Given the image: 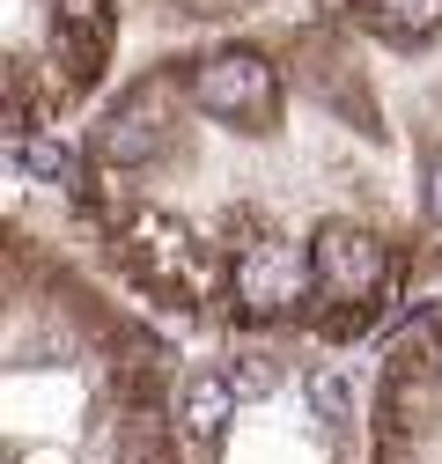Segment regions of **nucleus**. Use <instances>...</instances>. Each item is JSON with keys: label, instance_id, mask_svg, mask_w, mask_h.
Masks as SVG:
<instances>
[{"label": "nucleus", "instance_id": "10", "mask_svg": "<svg viewBox=\"0 0 442 464\" xmlns=\"http://www.w3.org/2000/svg\"><path fill=\"white\" fill-rule=\"evenodd\" d=\"M310 413L324 420V428H347L354 420V376L340 369V362H324V369H310Z\"/></svg>", "mask_w": 442, "mask_h": 464}, {"label": "nucleus", "instance_id": "9", "mask_svg": "<svg viewBox=\"0 0 442 464\" xmlns=\"http://www.w3.org/2000/svg\"><path fill=\"white\" fill-rule=\"evenodd\" d=\"M221 376H229V391H236L244 405H258V398L281 391V362H273L265 346H236V354L221 362Z\"/></svg>", "mask_w": 442, "mask_h": 464}, {"label": "nucleus", "instance_id": "3", "mask_svg": "<svg viewBox=\"0 0 442 464\" xmlns=\"http://www.w3.org/2000/svg\"><path fill=\"white\" fill-rule=\"evenodd\" d=\"M310 273H317V295L324 303H369L383 287V273H391V251H383V237L361 228V221H317Z\"/></svg>", "mask_w": 442, "mask_h": 464}, {"label": "nucleus", "instance_id": "1", "mask_svg": "<svg viewBox=\"0 0 442 464\" xmlns=\"http://www.w3.org/2000/svg\"><path fill=\"white\" fill-rule=\"evenodd\" d=\"M185 96H192L199 119L229 126V133H273L281 126V103H288V82H281V67H273L265 52L221 44L185 74Z\"/></svg>", "mask_w": 442, "mask_h": 464}, {"label": "nucleus", "instance_id": "7", "mask_svg": "<svg viewBox=\"0 0 442 464\" xmlns=\"http://www.w3.org/2000/svg\"><path fill=\"white\" fill-rule=\"evenodd\" d=\"M354 15L383 44H428L442 30V0H354Z\"/></svg>", "mask_w": 442, "mask_h": 464}, {"label": "nucleus", "instance_id": "13", "mask_svg": "<svg viewBox=\"0 0 442 464\" xmlns=\"http://www.w3.org/2000/svg\"><path fill=\"white\" fill-rule=\"evenodd\" d=\"M383 464H406V457H383Z\"/></svg>", "mask_w": 442, "mask_h": 464}, {"label": "nucleus", "instance_id": "6", "mask_svg": "<svg viewBox=\"0 0 442 464\" xmlns=\"http://www.w3.org/2000/svg\"><path fill=\"white\" fill-rule=\"evenodd\" d=\"M110 30H119V8H110V0H52V37L74 52L82 74L110 52Z\"/></svg>", "mask_w": 442, "mask_h": 464}, {"label": "nucleus", "instance_id": "8", "mask_svg": "<svg viewBox=\"0 0 442 464\" xmlns=\"http://www.w3.org/2000/svg\"><path fill=\"white\" fill-rule=\"evenodd\" d=\"M15 162L30 169L37 185H74V178H82L74 148H67V140H52V133H23V140H15Z\"/></svg>", "mask_w": 442, "mask_h": 464}, {"label": "nucleus", "instance_id": "4", "mask_svg": "<svg viewBox=\"0 0 442 464\" xmlns=\"http://www.w3.org/2000/svg\"><path fill=\"white\" fill-rule=\"evenodd\" d=\"M96 162L103 169H148V162H162V148H170V103H162V89L148 82V89H133V96H119L103 111V126H96Z\"/></svg>", "mask_w": 442, "mask_h": 464}, {"label": "nucleus", "instance_id": "5", "mask_svg": "<svg viewBox=\"0 0 442 464\" xmlns=\"http://www.w3.org/2000/svg\"><path fill=\"white\" fill-rule=\"evenodd\" d=\"M236 391H229V376H221V369H192L185 383H178V428L199 442V450H214L221 442V428H229L236 420Z\"/></svg>", "mask_w": 442, "mask_h": 464}, {"label": "nucleus", "instance_id": "2", "mask_svg": "<svg viewBox=\"0 0 442 464\" xmlns=\"http://www.w3.org/2000/svg\"><path fill=\"white\" fill-rule=\"evenodd\" d=\"M236 310L244 317H288L303 295H317V273H310V244L295 237H258L236 251Z\"/></svg>", "mask_w": 442, "mask_h": 464}, {"label": "nucleus", "instance_id": "12", "mask_svg": "<svg viewBox=\"0 0 442 464\" xmlns=\"http://www.w3.org/2000/svg\"><path fill=\"white\" fill-rule=\"evenodd\" d=\"M435 383H442V346H435Z\"/></svg>", "mask_w": 442, "mask_h": 464}, {"label": "nucleus", "instance_id": "11", "mask_svg": "<svg viewBox=\"0 0 442 464\" xmlns=\"http://www.w3.org/2000/svg\"><path fill=\"white\" fill-rule=\"evenodd\" d=\"M420 207H428V221L442 228V148L420 155Z\"/></svg>", "mask_w": 442, "mask_h": 464}]
</instances>
